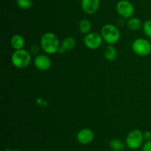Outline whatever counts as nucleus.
<instances>
[{
	"label": "nucleus",
	"instance_id": "obj_1",
	"mask_svg": "<svg viewBox=\"0 0 151 151\" xmlns=\"http://www.w3.org/2000/svg\"><path fill=\"white\" fill-rule=\"evenodd\" d=\"M60 44L57 36L52 32H47L41 36V47L47 54L58 53Z\"/></svg>",
	"mask_w": 151,
	"mask_h": 151
},
{
	"label": "nucleus",
	"instance_id": "obj_2",
	"mask_svg": "<svg viewBox=\"0 0 151 151\" xmlns=\"http://www.w3.org/2000/svg\"><path fill=\"white\" fill-rule=\"evenodd\" d=\"M100 35L106 42L109 44H116L120 38V31L112 24H106L101 28Z\"/></svg>",
	"mask_w": 151,
	"mask_h": 151
},
{
	"label": "nucleus",
	"instance_id": "obj_3",
	"mask_svg": "<svg viewBox=\"0 0 151 151\" xmlns=\"http://www.w3.org/2000/svg\"><path fill=\"white\" fill-rule=\"evenodd\" d=\"M31 62V56L27 50L24 49L15 50L11 56V62L18 69L27 68Z\"/></svg>",
	"mask_w": 151,
	"mask_h": 151
},
{
	"label": "nucleus",
	"instance_id": "obj_4",
	"mask_svg": "<svg viewBox=\"0 0 151 151\" xmlns=\"http://www.w3.org/2000/svg\"><path fill=\"white\" fill-rule=\"evenodd\" d=\"M144 141L143 133L139 129H134L128 133L127 135L126 143L127 147L131 150L139 149L142 146Z\"/></svg>",
	"mask_w": 151,
	"mask_h": 151
},
{
	"label": "nucleus",
	"instance_id": "obj_5",
	"mask_svg": "<svg viewBox=\"0 0 151 151\" xmlns=\"http://www.w3.org/2000/svg\"><path fill=\"white\" fill-rule=\"evenodd\" d=\"M132 50L139 56H147L151 53V44L145 38H139L132 43Z\"/></svg>",
	"mask_w": 151,
	"mask_h": 151
},
{
	"label": "nucleus",
	"instance_id": "obj_6",
	"mask_svg": "<svg viewBox=\"0 0 151 151\" xmlns=\"http://www.w3.org/2000/svg\"><path fill=\"white\" fill-rule=\"evenodd\" d=\"M101 35L97 32H90L85 35L83 42L86 47L90 50H95L99 48L103 42Z\"/></svg>",
	"mask_w": 151,
	"mask_h": 151
},
{
	"label": "nucleus",
	"instance_id": "obj_7",
	"mask_svg": "<svg viewBox=\"0 0 151 151\" xmlns=\"http://www.w3.org/2000/svg\"><path fill=\"white\" fill-rule=\"evenodd\" d=\"M116 10L118 14L125 19H130L134 13V7L128 0H121L116 4Z\"/></svg>",
	"mask_w": 151,
	"mask_h": 151
},
{
	"label": "nucleus",
	"instance_id": "obj_8",
	"mask_svg": "<svg viewBox=\"0 0 151 151\" xmlns=\"http://www.w3.org/2000/svg\"><path fill=\"white\" fill-rule=\"evenodd\" d=\"M77 140L81 144H88L91 143L94 139V133L91 129L83 128L77 133Z\"/></svg>",
	"mask_w": 151,
	"mask_h": 151
},
{
	"label": "nucleus",
	"instance_id": "obj_9",
	"mask_svg": "<svg viewBox=\"0 0 151 151\" xmlns=\"http://www.w3.org/2000/svg\"><path fill=\"white\" fill-rule=\"evenodd\" d=\"M52 61L47 55L39 54L34 59V65L35 68L41 71H46L51 67Z\"/></svg>",
	"mask_w": 151,
	"mask_h": 151
},
{
	"label": "nucleus",
	"instance_id": "obj_10",
	"mask_svg": "<svg viewBox=\"0 0 151 151\" xmlns=\"http://www.w3.org/2000/svg\"><path fill=\"white\" fill-rule=\"evenodd\" d=\"M100 5V0H81V7L87 14H93L97 12Z\"/></svg>",
	"mask_w": 151,
	"mask_h": 151
},
{
	"label": "nucleus",
	"instance_id": "obj_11",
	"mask_svg": "<svg viewBox=\"0 0 151 151\" xmlns=\"http://www.w3.org/2000/svg\"><path fill=\"white\" fill-rule=\"evenodd\" d=\"M10 44L15 50L24 49L25 44L24 38L19 34H16V35L13 36V37L11 38Z\"/></svg>",
	"mask_w": 151,
	"mask_h": 151
},
{
	"label": "nucleus",
	"instance_id": "obj_12",
	"mask_svg": "<svg viewBox=\"0 0 151 151\" xmlns=\"http://www.w3.org/2000/svg\"><path fill=\"white\" fill-rule=\"evenodd\" d=\"M104 57L105 59L110 62L114 61L117 57V51L116 48L111 44L108 45L104 50Z\"/></svg>",
	"mask_w": 151,
	"mask_h": 151
},
{
	"label": "nucleus",
	"instance_id": "obj_13",
	"mask_svg": "<svg viewBox=\"0 0 151 151\" xmlns=\"http://www.w3.org/2000/svg\"><path fill=\"white\" fill-rule=\"evenodd\" d=\"M76 45V41L75 38L72 36H67L65 38H63L62 41L60 46L64 49L66 51L71 50L74 48Z\"/></svg>",
	"mask_w": 151,
	"mask_h": 151
},
{
	"label": "nucleus",
	"instance_id": "obj_14",
	"mask_svg": "<svg viewBox=\"0 0 151 151\" xmlns=\"http://www.w3.org/2000/svg\"><path fill=\"white\" fill-rule=\"evenodd\" d=\"M128 28L131 30H138L142 27L141 20L137 17H131L128 19L127 22Z\"/></svg>",
	"mask_w": 151,
	"mask_h": 151
},
{
	"label": "nucleus",
	"instance_id": "obj_15",
	"mask_svg": "<svg viewBox=\"0 0 151 151\" xmlns=\"http://www.w3.org/2000/svg\"><path fill=\"white\" fill-rule=\"evenodd\" d=\"M109 146L114 151H122L125 149V144L118 139H113L109 142Z\"/></svg>",
	"mask_w": 151,
	"mask_h": 151
},
{
	"label": "nucleus",
	"instance_id": "obj_16",
	"mask_svg": "<svg viewBox=\"0 0 151 151\" xmlns=\"http://www.w3.org/2000/svg\"><path fill=\"white\" fill-rule=\"evenodd\" d=\"M91 29V24L88 19H83L79 23V30L81 33L88 34Z\"/></svg>",
	"mask_w": 151,
	"mask_h": 151
},
{
	"label": "nucleus",
	"instance_id": "obj_17",
	"mask_svg": "<svg viewBox=\"0 0 151 151\" xmlns=\"http://www.w3.org/2000/svg\"><path fill=\"white\" fill-rule=\"evenodd\" d=\"M17 5L23 10H27L32 7V0H16Z\"/></svg>",
	"mask_w": 151,
	"mask_h": 151
},
{
	"label": "nucleus",
	"instance_id": "obj_18",
	"mask_svg": "<svg viewBox=\"0 0 151 151\" xmlns=\"http://www.w3.org/2000/svg\"><path fill=\"white\" fill-rule=\"evenodd\" d=\"M142 29L144 33L148 38H151V19L146 20L142 25Z\"/></svg>",
	"mask_w": 151,
	"mask_h": 151
},
{
	"label": "nucleus",
	"instance_id": "obj_19",
	"mask_svg": "<svg viewBox=\"0 0 151 151\" xmlns=\"http://www.w3.org/2000/svg\"><path fill=\"white\" fill-rule=\"evenodd\" d=\"M142 151H151V140L146 141L145 143L142 145Z\"/></svg>",
	"mask_w": 151,
	"mask_h": 151
},
{
	"label": "nucleus",
	"instance_id": "obj_20",
	"mask_svg": "<svg viewBox=\"0 0 151 151\" xmlns=\"http://www.w3.org/2000/svg\"><path fill=\"white\" fill-rule=\"evenodd\" d=\"M143 136H144V139L146 141H150L151 140V132L149 130L143 133Z\"/></svg>",
	"mask_w": 151,
	"mask_h": 151
},
{
	"label": "nucleus",
	"instance_id": "obj_21",
	"mask_svg": "<svg viewBox=\"0 0 151 151\" xmlns=\"http://www.w3.org/2000/svg\"><path fill=\"white\" fill-rule=\"evenodd\" d=\"M31 52L33 54H37L39 52V47H38V45H32V47H31Z\"/></svg>",
	"mask_w": 151,
	"mask_h": 151
},
{
	"label": "nucleus",
	"instance_id": "obj_22",
	"mask_svg": "<svg viewBox=\"0 0 151 151\" xmlns=\"http://www.w3.org/2000/svg\"><path fill=\"white\" fill-rule=\"evenodd\" d=\"M5 151H12V150L10 149H9V148H7V149L5 150Z\"/></svg>",
	"mask_w": 151,
	"mask_h": 151
},
{
	"label": "nucleus",
	"instance_id": "obj_23",
	"mask_svg": "<svg viewBox=\"0 0 151 151\" xmlns=\"http://www.w3.org/2000/svg\"><path fill=\"white\" fill-rule=\"evenodd\" d=\"M13 151H21V150H13Z\"/></svg>",
	"mask_w": 151,
	"mask_h": 151
}]
</instances>
